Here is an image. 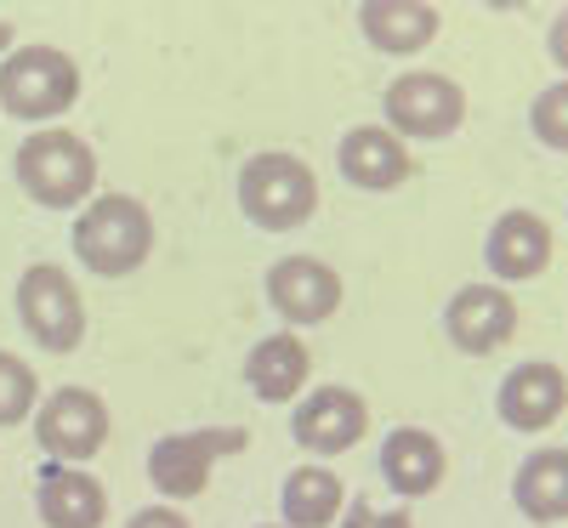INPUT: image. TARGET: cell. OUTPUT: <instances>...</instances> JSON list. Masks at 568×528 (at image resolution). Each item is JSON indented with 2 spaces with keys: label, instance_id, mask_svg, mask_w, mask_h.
Here are the masks:
<instances>
[{
  "label": "cell",
  "instance_id": "cell-15",
  "mask_svg": "<svg viewBox=\"0 0 568 528\" xmlns=\"http://www.w3.org/2000/svg\"><path fill=\"white\" fill-rule=\"evenodd\" d=\"M484 262L500 284H517V278H535L551 267V227L535 216V211H506L489 238H484Z\"/></svg>",
  "mask_w": 568,
  "mask_h": 528
},
{
  "label": "cell",
  "instance_id": "cell-11",
  "mask_svg": "<svg viewBox=\"0 0 568 528\" xmlns=\"http://www.w3.org/2000/svg\"><path fill=\"white\" fill-rule=\"evenodd\" d=\"M511 329H517V302L500 284H466V291H455V302L444 307V335L466 358H484V353L506 347Z\"/></svg>",
  "mask_w": 568,
  "mask_h": 528
},
{
  "label": "cell",
  "instance_id": "cell-14",
  "mask_svg": "<svg viewBox=\"0 0 568 528\" xmlns=\"http://www.w3.org/2000/svg\"><path fill=\"white\" fill-rule=\"evenodd\" d=\"M34 511L45 528H103L109 522V489L80 466H45L34 484Z\"/></svg>",
  "mask_w": 568,
  "mask_h": 528
},
{
  "label": "cell",
  "instance_id": "cell-26",
  "mask_svg": "<svg viewBox=\"0 0 568 528\" xmlns=\"http://www.w3.org/2000/svg\"><path fill=\"white\" fill-rule=\"evenodd\" d=\"M12 52V18H0V58Z\"/></svg>",
  "mask_w": 568,
  "mask_h": 528
},
{
  "label": "cell",
  "instance_id": "cell-9",
  "mask_svg": "<svg viewBox=\"0 0 568 528\" xmlns=\"http://www.w3.org/2000/svg\"><path fill=\"white\" fill-rule=\"evenodd\" d=\"M267 302L291 329L324 324L342 307V273L318 256H278L267 267Z\"/></svg>",
  "mask_w": 568,
  "mask_h": 528
},
{
  "label": "cell",
  "instance_id": "cell-5",
  "mask_svg": "<svg viewBox=\"0 0 568 528\" xmlns=\"http://www.w3.org/2000/svg\"><path fill=\"white\" fill-rule=\"evenodd\" d=\"M251 444L245 426H187V431H165V438L149 449V484L165 500H194L205 495L211 471L222 455H240Z\"/></svg>",
  "mask_w": 568,
  "mask_h": 528
},
{
  "label": "cell",
  "instance_id": "cell-7",
  "mask_svg": "<svg viewBox=\"0 0 568 528\" xmlns=\"http://www.w3.org/2000/svg\"><path fill=\"white\" fill-rule=\"evenodd\" d=\"M18 318H23V329L45 353H74L80 335H85V302L74 291V278L63 267H52V262L23 267V278H18Z\"/></svg>",
  "mask_w": 568,
  "mask_h": 528
},
{
  "label": "cell",
  "instance_id": "cell-16",
  "mask_svg": "<svg viewBox=\"0 0 568 528\" xmlns=\"http://www.w3.org/2000/svg\"><path fill=\"white\" fill-rule=\"evenodd\" d=\"M307 375H313V353L302 335L291 329H278V335H262V342L251 347L245 358V380H251V393L262 404H291L307 393Z\"/></svg>",
  "mask_w": 568,
  "mask_h": 528
},
{
  "label": "cell",
  "instance_id": "cell-24",
  "mask_svg": "<svg viewBox=\"0 0 568 528\" xmlns=\"http://www.w3.org/2000/svg\"><path fill=\"white\" fill-rule=\"evenodd\" d=\"M125 528H187V517L176 506H149V511H136Z\"/></svg>",
  "mask_w": 568,
  "mask_h": 528
},
{
  "label": "cell",
  "instance_id": "cell-4",
  "mask_svg": "<svg viewBox=\"0 0 568 528\" xmlns=\"http://www.w3.org/2000/svg\"><path fill=\"white\" fill-rule=\"evenodd\" d=\"M240 211L262 233H291L318 211V176L302 154H251L240 165Z\"/></svg>",
  "mask_w": 568,
  "mask_h": 528
},
{
  "label": "cell",
  "instance_id": "cell-25",
  "mask_svg": "<svg viewBox=\"0 0 568 528\" xmlns=\"http://www.w3.org/2000/svg\"><path fill=\"white\" fill-rule=\"evenodd\" d=\"M546 52L557 58V69L568 74V12H557V23L546 29Z\"/></svg>",
  "mask_w": 568,
  "mask_h": 528
},
{
  "label": "cell",
  "instance_id": "cell-27",
  "mask_svg": "<svg viewBox=\"0 0 568 528\" xmlns=\"http://www.w3.org/2000/svg\"><path fill=\"white\" fill-rule=\"evenodd\" d=\"M262 528H284V522H262Z\"/></svg>",
  "mask_w": 568,
  "mask_h": 528
},
{
  "label": "cell",
  "instance_id": "cell-17",
  "mask_svg": "<svg viewBox=\"0 0 568 528\" xmlns=\"http://www.w3.org/2000/svg\"><path fill=\"white\" fill-rule=\"evenodd\" d=\"M444 444L433 438L426 426H398L387 431V444H382V477H387V489L404 495V500H420V495H433L444 484Z\"/></svg>",
  "mask_w": 568,
  "mask_h": 528
},
{
  "label": "cell",
  "instance_id": "cell-18",
  "mask_svg": "<svg viewBox=\"0 0 568 528\" xmlns=\"http://www.w3.org/2000/svg\"><path fill=\"white\" fill-rule=\"evenodd\" d=\"M358 29L375 52L409 58L438 34V7H420V0H369V7H358Z\"/></svg>",
  "mask_w": 568,
  "mask_h": 528
},
{
  "label": "cell",
  "instance_id": "cell-23",
  "mask_svg": "<svg viewBox=\"0 0 568 528\" xmlns=\"http://www.w3.org/2000/svg\"><path fill=\"white\" fill-rule=\"evenodd\" d=\"M342 528H415L409 522V511H382V506H353L347 517H342Z\"/></svg>",
  "mask_w": 568,
  "mask_h": 528
},
{
  "label": "cell",
  "instance_id": "cell-20",
  "mask_svg": "<svg viewBox=\"0 0 568 528\" xmlns=\"http://www.w3.org/2000/svg\"><path fill=\"white\" fill-rule=\"evenodd\" d=\"M342 477L324 466H296L278 489V517L284 528H329L342 517Z\"/></svg>",
  "mask_w": 568,
  "mask_h": 528
},
{
  "label": "cell",
  "instance_id": "cell-19",
  "mask_svg": "<svg viewBox=\"0 0 568 528\" xmlns=\"http://www.w3.org/2000/svg\"><path fill=\"white\" fill-rule=\"evenodd\" d=\"M511 500L529 522H562L568 517V449H535L511 477Z\"/></svg>",
  "mask_w": 568,
  "mask_h": 528
},
{
  "label": "cell",
  "instance_id": "cell-21",
  "mask_svg": "<svg viewBox=\"0 0 568 528\" xmlns=\"http://www.w3.org/2000/svg\"><path fill=\"white\" fill-rule=\"evenodd\" d=\"M40 409V380L18 353H0V426H18Z\"/></svg>",
  "mask_w": 568,
  "mask_h": 528
},
{
  "label": "cell",
  "instance_id": "cell-12",
  "mask_svg": "<svg viewBox=\"0 0 568 528\" xmlns=\"http://www.w3.org/2000/svg\"><path fill=\"white\" fill-rule=\"evenodd\" d=\"M495 409L511 431H540L551 426L562 409H568V375L546 358H529V364H517L506 380H500V393H495Z\"/></svg>",
  "mask_w": 568,
  "mask_h": 528
},
{
  "label": "cell",
  "instance_id": "cell-2",
  "mask_svg": "<svg viewBox=\"0 0 568 528\" xmlns=\"http://www.w3.org/2000/svg\"><path fill=\"white\" fill-rule=\"evenodd\" d=\"M154 251V216L131 194H98L74 216V256L98 278H125Z\"/></svg>",
  "mask_w": 568,
  "mask_h": 528
},
{
  "label": "cell",
  "instance_id": "cell-10",
  "mask_svg": "<svg viewBox=\"0 0 568 528\" xmlns=\"http://www.w3.org/2000/svg\"><path fill=\"white\" fill-rule=\"evenodd\" d=\"M369 426V404L353 393V387H318V393H302L296 415H291V438L307 449V455H342L364 438Z\"/></svg>",
  "mask_w": 568,
  "mask_h": 528
},
{
  "label": "cell",
  "instance_id": "cell-8",
  "mask_svg": "<svg viewBox=\"0 0 568 528\" xmlns=\"http://www.w3.org/2000/svg\"><path fill=\"white\" fill-rule=\"evenodd\" d=\"M34 438L58 466H80L109 444V404L91 387H58L34 409Z\"/></svg>",
  "mask_w": 568,
  "mask_h": 528
},
{
  "label": "cell",
  "instance_id": "cell-1",
  "mask_svg": "<svg viewBox=\"0 0 568 528\" xmlns=\"http://www.w3.org/2000/svg\"><path fill=\"white\" fill-rule=\"evenodd\" d=\"M12 171H18V187L45 211H85L91 187H98V154H91V142L63 131V125L29 131L18 142Z\"/></svg>",
  "mask_w": 568,
  "mask_h": 528
},
{
  "label": "cell",
  "instance_id": "cell-22",
  "mask_svg": "<svg viewBox=\"0 0 568 528\" xmlns=\"http://www.w3.org/2000/svg\"><path fill=\"white\" fill-rule=\"evenodd\" d=\"M529 131L546 142V149L568 154V80L546 85L540 98H535V109H529Z\"/></svg>",
  "mask_w": 568,
  "mask_h": 528
},
{
  "label": "cell",
  "instance_id": "cell-13",
  "mask_svg": "<svg viewBox=\"0 0 568 528\" xmlns=\"http://www.w3.org/2000/svg\"><path fill=\"white\" fill-rule=\"evenodd\" d=\"M336 165L353 187H364V194H387V187H398L404 176H415L409 142L393 136L387 125H353L342 136V149H336Z\"/></svg>",
  "mask_w": 568,
  "mask_h": 528
},
{
  "label": "cell",
  "instance_id": "cell-3",
  "mask_svg": "<svg viewBox=\"0 0 568 528\" xmlns=\"http://www.w3.org/2000/svg\"><path fill=\"white\" fill-rule=\"evenodd\" d=\"M74 98H80V69L58 45H12L0 58V114L45 131V120H63Z\"/></svg>",
  "mask_w": 568,
  "mask_h": 528
},
{
  "label": "cell",
  "instance_id": "cell-6",
  "mask_svg": "<svg viewBox=\"0 0 568 528\" xmlns=\"http://www.w3.org/2000/svg\"><path fill=\"white\" fill-rule=\"evenodd\" d=\"M382 114H387V131L404 136V142H438V136L460 131L466 91L449 74H438V69H409V74H398L387 85Z\"/></svg>",
  "mask_w": 568,
  "mask_h": 528
}]
</instances>
